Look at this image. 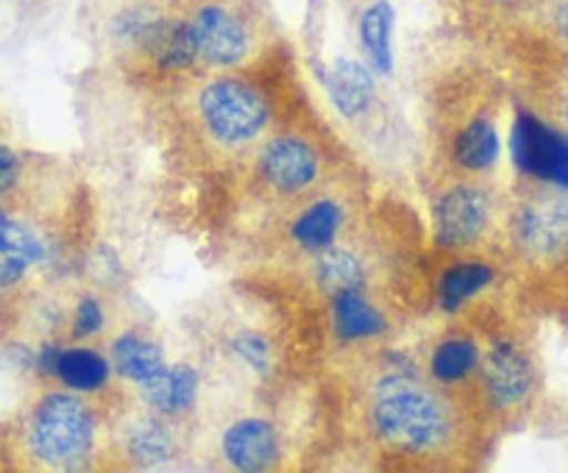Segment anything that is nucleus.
<instances>
[{"instance_id": "obj_18", "label": "nucleus", "mask_w": 568, "mask_h": 473, "mask_svg": "<svg viewBox=\"0 0 568 473\" xmlns=\"http://www.w3.org/2000/svg\"><path fill=\"white\" fill-rule=\"evenodd\" d=\"M494 281V270L485 263H457L440 276L438 301L446 312H457L463 304L471 301L474 296L485 290Z\"/></svg>"}, {"instance_id": "obj_11", "label": "nucleus", "mask_w": 568, "mask_h": 473, "mask_svg": "<svg viewBox=\"0 0 568 473\" xmlns=\"http://www.w3.org/2000/svg\"><path fill=\"white\" fill-rule=\"evenodd\" d=\"M223 454L240 471H265L278 456V438L260 418L237 421L223 438Z\"/></svg>"}, {"instance_id": "obj_30", "label": "nucleus", "mask_w": 568, "mask_h": 473, "mask_svg": "<svg viewBox=\"0 0 568 473\" xmlns=\"http://www.w3.org/2000/svg\"><path fill=\"white\" fill-rule=\"evenodd\" d=\"M566 121H568V97H566Z\"/></svg>"}, {"instance_id": "obj_1", "label": "nucleus", "mask_w": 568, "mask_h": 473, "mask_svg": "<svg viewBox=\"0 0 568 473\" xmlns=\"http://www.w3.org/2000/svg\"><path fill=\"white\" fill-rule=\"evenodd\" d=\"M376 438L402 454H433L452 438V410L415 373L396 371L379 379L371 393Z\"/></svg>"}, {"instance_id": "obj_29", "label": "nucleus", "mask_w": 568, "mask_h": 473, "mask_svg": "<svg viewBox=\"0 0 568 473\" xmlns=\"http://www.w3.org/2000/svg\"><path fill=\"white\" fill-rule=\"evenodd\" d=\"M168 3L176 9H184V7H190V3H195V0H168Z\"/></svg>"}, {"instance_id": "obj_8", "label": "nucleus", "mask_w": 568, "mask_h": 473, "mask_svg": "<svg viewBox=\"0 0 568 473\" xmlns=\"http://www.w3.org/2000/svg\"><path fill=\"white\" fill-rule=\"evenodd\" d=\"M321 173L318 151L302 137H276L262 148L260 176L276 195H302Z\"/></svg>"}, {"instance_id": "obj_23", "label": "nucleus", "mask_w": 568, "mask_h": 473, "mask_svg": "<svg viewBox=\"0 0 568 473\" xmlns=\"http://www.w3.org/2000/svg\"><path fill=\"white\" fill-rule=\"evenodd\" d=\"M125 449L142 465H156V462H165L173 454V438L168 432V426L145 418V421H136L129 429V434H125Z\"/></svg>"}, {"instance_id": "obj_17", "label": "nucleus", "mask_w": 568, "mask_h": 473, "mask_svg": "<svg viewBox=\"0 0 568 473\" xmlns=\"http://www.w3.org/2000/svg\"><path fill=\"white\" fill-rule=\"evenodd\" d=\"M332 101L341 109L346 117H357L359 112L368 109V103L374 101V79H371L368 70L363 68L354 59H341L332 70L329 79Z\"/></svg>"}, {"instance_id": "obj_12", "label": "nucleus", "mask_w": 568, "mask_h": 473, "mask_svg": "<svg viewBox=\"0 0 568 473\" xmlns=\"http://www.w3.org/2000/svg\"><path fill=\"white\" fill-rule=\"evenodd\" d=\"M343 226V209L332 198H315L304 206L291 226V237L298 248L310 254H321L332 248L337 232Z\"/></svg>"}, {"instance_id": "obj_7", "label": "nucleus", "mask_w": 568, "mask_h": 473, "mask_svg": "<svg viewBox=\"0 0 568 473\" xmlns=\"http://www.w3.org/2000/svg\"><path fill=\"white\" fill-rule=\"evenodd\" d=\"M490 220V198L483 187L455 184L435 204V240L440 248H468Z\"/></svg>"}, {"instance_id": "obj_20", "label": "nucleus", "mask_w": 568, "mask_h": 473, "mask_svg": "<svg viewBox=\"0 0 568 473\" xmlns=\"http://www.w3.org/2000/svg\"><path fill=\"white\" fill-rule=\"evenodd\" d=\"M479 366V351L471 340L452 337L444 340L429 357V371L440 384H457L471 377Z\"/></svg>"}, {"instance_id": "obj_32", "label": "nucleus", "mask_w": 568, "mask_h": 473, "mask_svg": "<svg viewBox=\"0 0 568 473\" xmlns=\"http://www.w3.org/2000/svg\"><path fill=\"white\" fill-rule=\"evenodd\" d=\"M156 3H168V0H156Z\"/></svg>"}, {"instance_id": "obj_2", "label": "nucleus", "mask_w": 568, "mask_h": 473, "mask_svg": "<svg viewBox=\"0 0 568 473\" xmlns=\"http://www.w3.org/2000/svg\"><path fill=\"white\" fill-rule=\"evenodd\" d=\"M199 62L234 68L251 59L265 40L267 14L260 0H195L182 9Z\"/></svg>"}, {"instance_id": "obj_24", "label": "nucleus", "mask_w": 568, "mask_h": 473, "mask_svg": "<svg viewBox=\"0 0 568 473\" xmlns=\"http://www.w3.org/2000/svg\"><path fill=\"white\" fill-rule=\"evenodd\" d=\"M103 326V309L95 298H81L73 312V335L90 337Z\"/></svg>"}, {"instance_id": "obj_14", "label": "nucleus", "mask_w": 568, "mask_h": 473, "mask_svg": "<svg viewBox=\"0 0 568 473\" xmlns=\"http://www.w3.org/2000/svg\"><path fill=\"white\" fill-rule=\"evenodd\" d=\"M142 395L154 410L165 412V415H179V412L190 410L195 401V390H199V373L187 366L179 368H162L154 377L140 382Z\"/></svg>"}, {"instance_id": "obj_10", "label": "nucleus", "mask_w": 568, "mask_h": 473, "mask_svg": "<svg viewBox=\"0 0 568 473\" xmlns=\"http://www.w3.org/2000/svg\"><path fill=\"white\" fill-rule=\"evenodd\" d=\"M40 368L79 393H98L109 382V366L92 348H42Z\"/></svg>"}, {"instance_id": "obj_26", "label": "nucleus", "mask_w": 568, "mask_h": 473, "mask_svg": "<svg viewBox=\"0 0 568 473\" xmlns=\"http://www.w3.org/2000/svg\"><path fill=\"white\" fill-rule=\"evenodd\" d=\"M20 176H23V165H20V156L14 154L9 145H0V195L18 187Z\"/></svg>"}, {"instance_id": "obj_4", "label": "nucleus", "mask_w": 568, "mask_h": 473, "mask_svg": "<svg viewBox=\"0 0 568 473\" xmlns=\"http://www.w3.org/2000/svg\"><path fill=\"white\" fill-rule=\"evenodd\" d=\"M199 114L206 132L223 145H243L267 126V103L254 84L243 79H215L201 90Z\"/></svg>"}, {"instance_id": "obj_9", "label": "nucleus", "mask_w": 568, "mask_h": 473, "mask_svg": "<svg viewBox=\"0 0 568 473\" xmlns=\"http://www.w3.org/2000/svg\"><path fill=\"white\" fill-rule=\"evenodd\" d=\"M479 373H483L485 395L499 410L521 404L532 388V371H529L527 357L510 342H499V346L490 348L485 353Z\"/></svg>"}, {"instance_id": "obj_28", "label": "nucleus", "mask_w": 568, "mask_h": 473, "mask_svg": "<svg viewBox=\"0 0 568 473\" xmlns=\"http://www.w3.org/2000/svg\"><path fill=\"white\" fill-rule=\"evenodd\" d=\"M562 34H566V45H568V3L562 9Z\"/></svg>"}, {"instance_id": "obj_19", "label": "nucleus", "mask_w": 568, "mask_h": 473, "mask_svg": "<svg viewBox=\"0 0 568 473\" xmlns=\"http://www.w3.org/2000/svg\"><path fill=\"white\" fill-rule=\"evenodd\" d=\"M315 281H318L321 290L329 292V296H337V292L346 290H363V263H359L352 251L326 248V251H321L318 263H315Z\"/></svg>"}, {"instance_id": "obj_27", "label": "nucleus", "mask_w": 568, "mask_h": 473, "mask_svg": "<svg viewBox=\"0 0 568 473\" xmlns=\"http://www.w3.org/2000/svg\"><path fill=\"white\" fill-rule=\"evenodd\" d=\"M468 3L488 9V12H513V9L524 7L527 0H468Z\"/></svg>"}, {"instance_id": "obj_21", "label": "nucleus", "mask_w": 568, "mask_h": 473, "mask_svg": "<svg viewBox=\"0 0 568 473\" xmlns=\"http://www.w3.org/2000/svg\"><path fill=\"white\" fill-rule=\"evenodd\" d=\"M114 368L123 373L131 382H145L149 377H154L156 371H162V351L154 346V342L142 340L136 335H125L114 342L112 348Z\"/></svg>"}, {"instance_id": "obj_5", "label": "nucleus", "mask_w": 568, "mask_h": 473, "mask_svg": "<svg viewBox=\"0 0 568 473\" xmlns=\"http://www.w3.org/2000/svg\"><path fill=\"white\" fill-rule=\"evenodd\" d=\"M513 162L521 173L551 184L557 189H568V137L546 126L532 114H521L513 126L510 137Z\"/></svg>"}, {"instance_id": "obj_22", "label": "nucleus", "mask_w": 568, "mask_h": 473, "mask_svg": "<svg viewBox=\"0 0 568 473\" xmlns=\"http://www.w3.org/2000/svg\"><path fill=\"white\" fill-rule=\"evenodd\" d=\"M390 29H393V9L387 0H376L363 12L359 20V37L368 51L371 62L387 73L390 70Z\"/></svg>"}, {"instance_id": "obj_16", "label": "nucleus", "mask_w": 568, "mask_h": 473, "mask_svg": "<svg viewBox=\"0 0 568 473\" xmlns=\"http://www.w3.org/2000/svg\"><path fill=\"white\" fill-rule=\"evenodd\" d=\"M499 160V132L488 117H474L457 132L455 162L468 173H485Z\"/></svg>"}, {"instance_id": "obj_13", "label": "nucleus", "mask_w": 568, "mask_h": 473, "mask_svg": "<svg viewBox=\"0 0 568 473\" xmlns=\"http://www.w3.org/2000/svg\"><path fill=\"white\" fill-rule=\"evenodd\" d=\"M42 259V243L26 223L7 217L0 226V287H9Z\"/></svg>"}, {"instance_id": "obj_6", "label": "nucleus", "mask_w": 568, "mask_h": 473, "mask_svg": "<svg viewBox=\"0 0 568 473\" xmlns=\"http://www.w3.org/2000/svg\"><path fill=\"white\" fill-rule=\"evenodd\" d=\"M513 240L529 259H555L568 251V198L538 195L518 206L513 217Z\"/></svg>"}, {"instance_id": "obj_3", "label": "nucleus", "mask_w": 568, "mask_h": 473, "mask_svg": "<svg viewBox=\"0 0 568 473\" xmlns=\"http://www.w3.org/2000/svg\"><path fill=\"white\" fill-rule=\"evenodd\" d=\"M95 418L90 407L70 393H51L34 407L29 445L42 465L79 467L90 456Z\"/></svg>"}, {"instance_id": "obj_25", "label": "nucleus", "mask_w": 568, "mask_h": 473, "mask_svg": "<svg viewBox=\"0 0 568 473\" xmlns=\"http://www.w3.org/2000/svg\"><path fill=\"white\" fill-rule=\"evenodd\" d=\"M234 351H237L254 371L262 373L267 368V348L265 342H262V337L245 331V335H240L237 340H234Z\"/></svg>"}, {"instance_id": "obj_15", "label": "nucleus", "mask_w": 568, "mask_h": 473, "mask_svg": "<svg viewBox=\"0 0 568 473\" xmlns=\"http://www.w3.org/2000/svg\"><path fill=\"white\" fill-rule=\"evenodd\" d=\"M332 323L343 340H365L385 329V318L363 296V290H346L332 296Z\"/></svg>"}, {"instance_id": "obj_31", "label": "nucleus", "mask_w": 568, "mask_h": 473, "mask_svg": "<svg viewBox=\"0 0 568 473\" xmlns=\"http://www.w3.org/2000/svg\"><path fill=\"white\" fill-rule=\"evenodd\" d=\"M3 220H7V217H3V215H0V226H3Z\"/></svg>"}]
</instances>
